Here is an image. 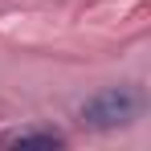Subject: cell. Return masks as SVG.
<instances>
[{
    "mask_svg": "<svg viewBox=\"0 0 151 151\" xmlns=\"http://www.w3.org/2000/svg\"><path fill=\"white\" fill-rule=\"evenodd\" d=\"M4 147H61V135L57 131H41V127H21V131H8L0 135Z\"/></svg>",
    "mask_w": 151,
    "mask_h": 151,
    "instance_id": "7a4b0ae2",
    "label": "cell"
},
{
    "mask_svg": "<svg viewBox=\"0 0 151 151\" xmlns=\"http://www.w3.org/2000/svg\"><path fill=\"white\" fill-rule=\"evenodd\" d=\"M135 114H139V94L127 90V86H110V90L94 94V98L82 106V123L98 127V131H106V127H123V123H131Z\"/></svg>",
    "mask_w": 151,
    "mask_h": 151,
    "instance_id": "6da1fadb",
    "label": "cell"
}]
</instances>
